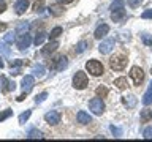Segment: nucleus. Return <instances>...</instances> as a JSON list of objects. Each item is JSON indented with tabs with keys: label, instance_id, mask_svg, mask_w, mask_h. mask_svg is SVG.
<instances>
[{
	"label": "nucleus",
	"instance_id": "obj_1",
	"mask_svg": "<svg viewBox=\"0 0 152 142\" xmlns=\"http://www.w3.org/2000/svg\"><path fill=\"white\" fill-rule=\"evenodd\" d=\"M127 55H124V54H117V55H114L109 59V68H111L113 71H122L124 68L127 66Z\"/></svg>",
	"mask_w": 152,
	"mask_h": 142
},
{
	"label": "nucleus",
	"instance_id": "obj_2",
	"mask_svg": "<svg viewBox=\"0 0 152 142\" xmlns=\"http://www.w3.org/2000/svg\"><path fill=\"white\" fill-rule=\"evenodd\" d=\"M89 84V79H87V74L84 71H78L75 76H73V87L78 88V90H83L87 87Z\"/></svg>",
	"mask_w": 152,
	"mask_h": 142
},
{
	"label": "nucleus",
	"instance_id": "obj_3",
	"mask_svg": "<svg viewBox=\"0 0 152 142\" xmlns=\"http://www.w3.org/2000/svg\"><path fill=\"white\" fill-rule=\"evenodd\" d=\"M86 70H87L92 76H95V78L103 74V65L100 63L98 60H89L87 63H86Z\"/></svg>",
	"mask_w": 152,
	"mask_h": 142
},
{
	"label": "nucleus",
	"instance_id": "obj_4",
	"mask_svg": "<svg viewBox=\"0 0 152 142\" xmlns=\"http://www.w3.org/2000/svg\"><path fill=\"white\" fill-rule=\"evenodd\" d=\"M89 107H90V111H92L95 115H100V114H103L104 111V103H103V99L102 98H92L89 101Z\"/></svg>",
	"mask_w": 152,
	"mask_h": 142
},
{
	"label": "nucleus",
	"instance_id": "obj_5",
	"mask_svg": "<svg viewBox=\"0 0 152 142\" xmlns=\"http://www.w3.org/2000/svg\"><path fill=\"white\" fill-rule=\"evenodd\" d=\"M32 44V38L30 35L26 32V33H19V36H18V40H16V46L19 47L21 51H26L28 46Z\"/></svg>",
	"mask_w": 152,
	"mask_h": 142
},
{
	"label": "nucleus",
	"instance_id": "obj_6",
	"mask_svg": "<svg viewBox=\"0 0 152 142\" xmlns=\"http://www.w3.org/2000/svg\"><path fill=\"white\" fill-rule=\"evenodd\" d=\"M68 66V59L65 55H57L52 59V68L57 70V71H62Z\"/></svg>",
	"mask_w": 152,
	"mask_h": 142
},
{
	"label": "nucleus",
	"instance_id": "obj_7",
	"mask_svg": "<svg viewBox=\"0 0 152 142\" xmlns=\"http://www.w3.org/2000/svg\"><path fill=\"white\" fill-rule=\"evenodd\" d=\"M130 78L133 79L135 85H140L142 80H144V71H142L140 66H133L130 70Z\"/></svg>",
	"mask_w": 152,
	"mask_h": 142
},
{
	"label": "nucleus",
	"instance_id": "obj_8",
	"mask_svg": "<svg viewBox=\"0 0 152 142\" xmlns=\"http://www.w3.org/2000/svg\"><path fill=\"white\" fill-rule=\"evenodd\" d=\"M33 84H35V78H33L32 74H27L22 78V90L26 93H28L33 88Z\"/></svg>",
	"mask_w": 152,
	"mask_h": 142
},
{
	"label": "nucleus",
	"instance_id": "obj_9",
	"mask_svg": "<svg viewBox=\"0 0 152 142\" xmlns=\"http://www.w3.org/2000/svg\"><path fill=\"white\" fill-rule=\"evenodd\" d=\"M57 47H59V43H57L56 40H52L51 43H48V44L41 49V55H43V57H49L52 52L57 49Z\"/></svg>",
	"mask_w": 152,
	"mask_h": 142
},
{
	"label": "nucleus",
	"instance_id": "obj_10",
	"mask_svg": "<svg viewBox=\"0 0 152 142\" xmlns=\"http://www.w3.org/2000/svg\"><path fill=\"white\" fill-rule=\"evenodd\" d=\"M28 0H16V3H14V11H16V14H24L27 11V8H28Z\"/></svg>",
	"mask_w": 152,
	"mask_h": 142
},
{
	"label": "nucleus",
	"instance_id": "obj_11",
	"mask_svg": "<svg viewBox=\"0 0 152 142\" xmlns=\"http://www.w3.org/2000/svg\"><path fill=\"white\" fill-rule=\"evenodd\" d=\"M114 49V40L111 38V40H106V41H103L102 44L98 46V51L102 52V54H109Z\"/></svg>",
	"mask_w": 152,
	"mask_h": 142
},
{
	"label": "nucleus",
	"instance_id": "obj_12",
	"mask_svg": "<svg viewBox=\"0 0 152 142\" xmlns=\"http://www.w3.org/2000/svg\"><path fill=\"white\" fill-rule=\"evenodd\" d=\"M45 120L49 123V125H57V123L60 122V114L56 112V111H51L45 115Z\"/></svg>",
	"mask_w": 152,
	"mask_h": 142
},
{
	"label": "nucleus",
	"instance_id": "obj_13",
	"mask_svg": "<svg viewBox=\"0 0 152 142\" xmlns=\"http://www.w3.org/2000/svg\"><path fill=\"white\" fill-rule=\"evenodd\" d=\"M108 32H109V25H106V24H102V25L97 27V30H95L94 36L97 38V40H102V38H104V36L108 35Z\"/></svg>",
	"mask_w": 152,
	"mask_h": 142
},
{
	"label": "nucleus",
	"instance_id": "obj_14",
	"mask_svg": "<svg viewBox=\"0 0 152 142\" xmlns=\"http://www.w3.org/2000/svg\"><path fill=\"white\" fill-rule=\"evenodd\" d=\"M78 122L81 123V125H87V123L92 122V117H90L87 112L79 111V112H78Z\"/></svg>",
	"mask_w": 152,
	"mask_h": 142
},
{
	"label": "nucleus",
	"instance_id": "obj_15",
	"mask_svg": "<svg viewBox=\"0 0 152 142\" xmlns=\"http://www.w3.org/2000/svg\"><path fill=\"white\" fill-rule=\"evenodd\" d=\"M122 103L125 104L128 109H133L136 106V96H133V95H128V96H124L122 98Z\"/></svg>",
	"mask_w": 152,
	"mask_h": 142
},
{
	"label": "nucleus",
	"instance_id": "obj_16",
	"mask_svg": "<svg viewBox=\"0 0 152 142\" xmlns=\"http://www.w3.org/2000/svg\"><path fill=\"white\" fill-rule=\"evenodd\" d=\"M49 13H51V16L59 17V16L64 14V7H60V3L59 5H51V7H49Z\"/></svg>",
	"mask_w": 152,
	"mask_h": 142
},
{
	"label": "nucleus",
	"instance_id": "obj_17",
	"mask_svg": "<svg viewBox=\"0 0 152 142\" xmlns=\"http://www.w3.org/2000/svg\"><path fill=\"white\" fill-rule=\"evenodd\" d=\"M125 17V8L124 9H117V11H111V19L114 22H121Z\"/></svg>",
	"mask_w": 152,
	"mask_h": 142
},
{
	"label": "nucleus",
	"instance_id": "obj_18",
	"mask_svg": "<svg viewBox=\"0 0 152 142\" xmlns=\"http://www.w3.org/2000/svg\"><path fill=\"white\" fill-rule=\"evenodd\" d=\"M0 82L3 84V92L7 93V92H11V90H14V82H10V80L5 78V76H2V78H0Z\"/></svg>",
	"mask_w": 152,
	"mask_h": 142
},
{
	"label": "nucleus",
	"instance_id": "obj_19",
	"mask_svg": "<svg viewBox=\"0 0 152 142\" xmlns=\"http://www.w3.org/2000/svg\"><path fill=\"white\" fill-rule=\"evenodd\" d=\"M114 85L119 90H124L128 87V80H127V78H117V79H114Z\"/></svg>",
	"mask_w": 152,
	"mask_h": 142
},
{
	"label": "nucleus",
	"instance_id": "obj_20",
	"mask_svg": "<svg viewBox=\"0 0 152 142\" xmlns=\"http://www.w3.org/2000/svg\"><path fill=\"white\" fill-rule=\"evenodd\" d=\"M152 103V82L149 84V88H147V92L144 95V98H142V104H151Z\"/></svg>",
	"mask_w": 152,
	"mask_h": 142
},
{
	"label": "nucleus",
	"instance_id": "obj_21",
	"mask_svg": "<svg viewBox=\"0 0 152 142\" xmlns=\"http://www.w3.org/2000/svg\"><path fill=\"white\" fill-rule=\"evenodd\" d=\"M32 9H33V11H37V13H41L43 9H45V0H37V2L33 3Z\"/></svg>",
	"mask_w": 152,
	"mask_h": 142
},
{
	"label": "nucleus",
	"instance_id": "obj_22",
	"mask_svg": "<svg viewBox=\"0 0 152 142\" xmlns=\"http://www.w3.org/2000/svg\"><path fill=\"white\" fill-rule=\"evenodd\" d=\"M152 118V111H149V109H144V111L141 112V122L142 123H147Z\"/></svg>",
	"mask_w": 152,
	"mask_h": 142
},
{
	"label": "nucleus",
	"instance_id": "obj_23",
	"mask_svg": "<svg viewBox=\"0 0 152 142\" xmlns=\"http://www.w3.org/2000/svg\"><path fill=\"white\" fill-rule=\"evenodd\" d=\"M28 27H30V25H28L27 21H26V22H19L18 27H16V32H18V33H26V32L28 30Z\"/></svg>",
	"mask_w": 152,
	"mask_h": 142
},
{
	"label": "nucleus",
	"instance_id": "obj_24",
	"mask_svg": "<svg viewBox=\"0 0 152 142\" xmlns=\"http://www.w3.org/2000/svg\"><path fill=\"white\" fill-rule=\"evenodd\" d=\"M62 35V27H54L51 30V35H49V38L51 40H57V38H59Z\"/></svg>",
	"mask_w": 152,
	"mask_h": 142
},
{
	"label": "nucleus",
	"instance_id": "obj_25",
	"mask_svg": "<svg viewBox=\"0 0 152 142\" xmlns=\"http://www.w3.org/2000/svg\"><path fill=\"white\" fill-rule=\"evenodd\" d=\"M32 73H33V76H37V78H41V76L45 74V66H43V65H37L35 68H33Z\"/></svg>",
	"mask_w": 152,
	"mask_h": 142
},
{
	"label": "nucleus",
	"instance_id": "obj_26",
	"mask_svg": "<svg viewBox=\"0 0 152 142\" xmlns=\"http://www.w3.org/2000/svg\"><path fill=\"white\" fill-rule=\"evenodd\" d=\"M46 40V33H43V32H40V33H37V36H35V40H33V43H35L37 46H40V44H43V41Z\"/></svg>",
	"mask_w": 152,
	"mask_h": 142
},
{
	"label": "nucleus",
	"instance_id": "obj_27",
	"mask_svg": "<svg viewBox=\"0 0 152 142\" xmlns=\"http://www.w3.org/2000/svg\"><path fill=\"white\" fill-rule=\"evenodd\" d=\"M117 9H124V0H114L111 5V11H117Z\"/></svg>",
	"mask_w": 152,
	"mask_h": 142
},
{
	"label": "nucleus",
	"instance_id": "obj_28",
	"mask_svg": "<svg viewBox=\"0 0 152 142\" xmlns=\"http://www.w3.org/2000/svg\"><path fill=\"white\" fill-rule=\"evenodd\" d=\"M95 93H97V96L100 98H104L108 95V88L103 87V85H100V87H97V90H95Z\"/></svg>",
	"mask_w": 152,
	"mask_h": 142
},
{
	"label": "nucleus",
	"instance_id": "obj_29",
	"mask_svg": "<svg viewBox=\"0 0 152 142\" xmlns=\"http://www.w3.org/2000/svg\"><path fill=\"white\" fill-rule=\"evenodd\" d=\"M86 49H87V43L86 41H79L78 44H76V52H78V54H83Z\"/></svg>",
	"mask_w": 152,
	"mask_h": 142
},
{
	"label": "nucleus",
	"instance_id": "obj_30",
	"mask_svg": "<svg viewBox=\"0 0 152 142\" xmlns=\"http://www.w3.org/2000/svg\"><path fill=\"white\" fill-rule=\"evenodd\" d=\"M11 114H13L11 109H7V111L0 112V122H3V120H7L8 117H11Z\"/></svg>",
	"mask_w": 152,
	"mask_h": 142
},
{
	"label": "nucleus",
	"instance_id": "obj_31",
	"mask_svg": "<svg viewBox=\"0 0 152 142\" xmlns=\"http://www.w3.org/2000/svg\"><path fill=\"white\" fill-rule=\"evenodd\" d=\"M28 139H37V137H41V133L40 131H37V130H30L28 131V134H27Z\"/></svg>",
	"mask_w": 152,
	"mask_h": 142
},
{
	"label": "nucleus",
	"instance_id": "obj_32",
	"mask_svg": "<svg viewBox=\"0 0 152 142\" xmlns=\"http://www.w3.org/2000/svg\"><path fill=\"white\" fill-rule=\"evenodd\" d=\"M142 137L144 139H152V126H147L144 131H142Z\"/></svg>",
	"mask_w": 152,
	"mask_h": 142
},
{
	"label": "nucleus",
	"instance_id": "obj_33",
	"mask_svg": "<svg viewBox=\"0 0 152 142\" xmlns=\"http://www.w3.org/2000/svg\"><path fill=\"white\" fill-rule=\"evenodd\" d=\"M30 111H26L24 114H21V115H19V123H24V122H27V118L30 117Z\"/></svg>",
	"mask_w": 152,
	"mask_h": 142
},
{
	"label": "nucleus",
	"instance_id": "obj_34",
	"mask_svg": "<svg viewBox=\"0 0 152 142\" xmlns=\"http://www.w3.org/2000/svg\"><path fill=\"white\" fill-rule=\"evenodd\" d=\"M46 96H48V93L46 92H43V93H40V95H37V98H35V103L38 104V103H43L46 99Z\"/></svg>",
	"mask_w": 152,
	"mask_h": 142
},
{
	"label": "nucleus",
	"instance_id": "obj_35",
	"mask_svg": "<svg viewBox=\"0 0 152 142\" xmlns=\"http://www.w3.org/2000/svg\"><path fill=\"white\" fill-rule=\"evenodd\" d=\"M141 17H142V19H152V8L146 9V11H142Z\"/></svg>",
	"mask_w": 152,
	"mask_h": 142
},
{
	"label": "nucleus",
	"instance_id": "obj_36",
	"mask_svg": "<svg viewBox=\"0 0 152 142\" xmlns=\"http://www.w3.org/2000/svg\"><path fill=\"white\" fill-rule=\"evenodd\" d=\"M0 54H3V55H10V49L7 47V44H5V43H2V44H0Z\"/></svg>",
	"mask_w": 152,
	"mask_h": 142
},
{
	"label": "nucleus",
	"instance_id": "obj_37",
	"mask_svg": "<svg viewBox=\"0 0 152 142\" xmlns=\"http://www.w3.org/2000/svg\"><path fill=\"white\" fill-rule=\"evenodd\" d=\"M26 62L22 60H11V68H19V66H22Z\"/></svg>",
	"mask_w": 152,
	"mask_h": 142
},
{
	"label": "nucleus",
	"instance_id": "obj_38",
	"mask_svg": "<svg viewBox=\"0 0 152 142\" xmlns=\"http://www.w3.org/2000/svg\"><path fill=\"white\" fill-rule=\"evenodd\" d=\"M142 43L147 46H151L152 47V36H147V35H142Z\"/></svg>",
	"mask_w": 152,
	"mask_h": 142
},
{
	"label": "nucleus",
	"instance_id": "obj_39",
	"mask_svg": "<svg viewBox=\"0 0 152 142\" xmlns=\"http://www.w3.org/2000/svg\"><path fill=\"white\" fill-rule=\"evenodd\" d=\"M16 41V38H14L13 33H8V35H5V43H14Z\"/></svg>",
	"mask_w": 152,
	"mask_h": 142
},
{
	"label": "nucleus",
	"instance_id": "obj_40",
	"mask_svg": "<svg viewBox=\"0 0 152 142\" xmlns=\"http://www.w3.org/2000/svg\"><path fill=\"white\" fill-rule=\"evenodd\" d=\"M142 2V0H128V3H130V7H133V8H135V7H138V5H140Z\"/></svg>",
	"mask_w": 152,
	"mask_h": 142
},
{
	"label": "nucleus",
	"instance_id": "obj_41",
	"mask_svg": "<svg viewBox=\"0 0 152 142\" xmlns=\"http://www.w3.org/2000/svg\"><path fill=\"white\" fill-rule=\"evenodd\" d=\"M111 131H113V133H114V134H116L117 137H119V136H122V131L119 130V128H116V126H111Z\"/></svg>",
	"mask_w": 152,
	"mask_h": 142
},
{
	"label": "nucleus",
	"instance_id": "obj_42",
	"mask_svg": "<svg viewBox=\"0 0 152 142\" xmlns=\"http://www.w3.org/2000/svg\"><path fill=\"white\" fill-rule=\"evenodd\" d=\"M73 0H57V3H60V5H66V3H71Z\"/></svg>",
	"mask_w": 152,
	"mask_h": 142
},
{
	"label": "nucleus",
	"instance_id": "obj_43",
	"mask_svg": "<svg viewBox=\"0 0 152 142\" xmlns=\"http://www.w3.org/2000/svg\"><path fill=\"white\" fill-rule=\"evenodd\" d=\"M5 9H7V5H5L3 2H0V13H3Z\"/></svg>",
	"mask_w": 152,
	"mask_h": 142
},
{
	"label": "nucleus",
	"instance_id": "obj_44",
	"mask_svg": "<svg viewBox=\"0 0 152 142\" xmlns=\"http://www.w3.org/2000/svg\"><path fill=\"white\" fill-rule=\"evenodd\" d=\"M3 30H7V24H5V22H0V32H3Z\"/></svg>",
	"mask_w": 152,
	"mask_h": 142
},
{
	"label": "nucleus",
	"instance_id": "obj_45",
	"mask_svg": "<svg viewBox=\"0 0 152 142\" xmlns=\"http://www.w3.org/2000/svg\"><path fill=\"white\" fill-rule=\"evenodd\" d=\"M5 63H3V60H2V57H0V68H3Z\"/></svg>",
	"mask_w": 152,
	"mask_h": 142
},
{
	"label": "nucleus",
	"instance_id": "obj_46",
	"mask_svg": "<svg viewBox=\"0 0 152 142\" xmlns=\"http://www.w3.org/2000/svg\"><path fill=\"white\" fill-rule=\"evenodd\" d=\"M151 73H152V70H151Z\"/></svg>",
	"mask_w": 152,
	"mask_h": 142
}]
</instances>
